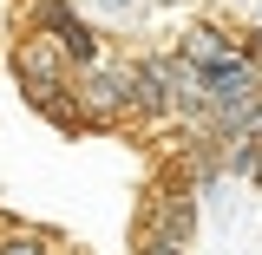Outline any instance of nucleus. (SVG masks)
Here are the masks:
<instances>
[{
  "label": "nucleus",
  "instance_id": "obj_4",
  "mask_svg": "<svg viewBox=\"0 0 262 255\" xmlns=\"http://www.w3.org/2000/svg\"><path fill=\"white\" fill-rule=\"evenodd\" d=\"M0 255H59V242H53V236H39V229L0 223Z\"/></svg>",
  "mask_w": 262,
  "mask_h": 255
},
{
  "label": "nucleus",
  "instance_id": "obj_1",
  "mask_svg": "<svg viewBox=\"0 0 262 255\" xmlns=\"http://www.w3.org/2000/svg\"><path fill=\"white\" fill-rule=\"evenodd\" d=\"M72 72H79V65L66 59V46L46 39V33H27V39L13 46V79H20V92H27L33 111H53V105L72 92Z\"/></svg>",
  "mask_w": 262,
  "mask_h": 255
},
{
  "label": "nucleus",
  "instance_id": "obj_2",
  "mask_svg": "<svg viewBox=\"0 0 262 255\" xmlns=\"http://www.w3.org/2000/svg\"><path fill=\"white\" fill-rule=\"evenodd\" d=\"M243 46H249V39H236V33H223V27H190L184 39H177V53H184L190 65H203V72L223 65V59H236Z\"/></svg>",
  "mask_w": 262,
  "mask_h": 255
},
{
  "label": "nucleus",
  "instance_id": "obj_3",
  "mask_svg": "<svg viewBox=\"0 0 262 255\" xmlns=\"http://www.w3.org/2000/svg\"><path fill=\"white\" fill-rule=\"evenodd\" d=\"M46 39H59L72 65H98V59H105V39H98V33L85 27V20H79V13H66V20H59L53 33H46Z\"/></svg>",
  "mask_w": 262,
  "mask_h": 255
}]
</instances>
